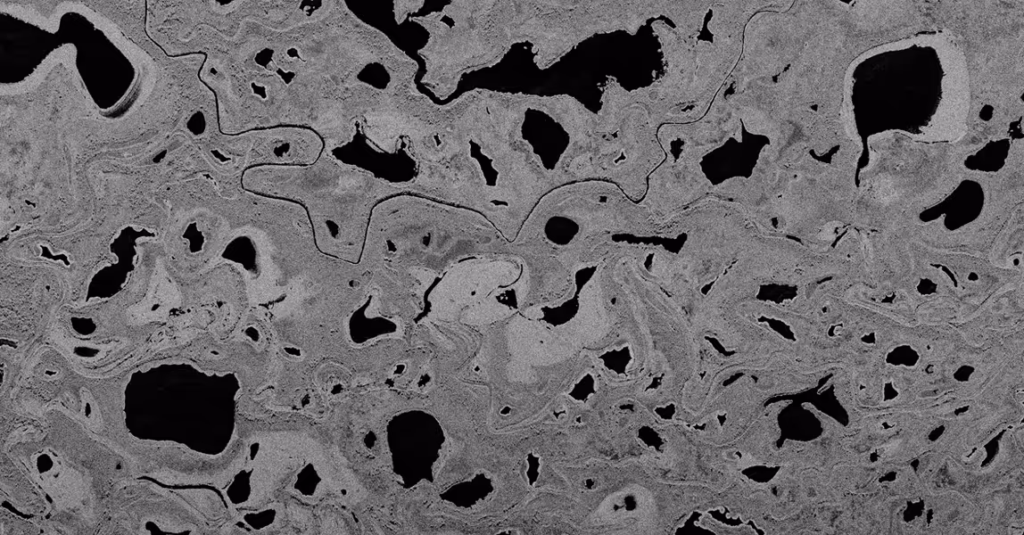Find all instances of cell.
I'll return each instance as SVG.
<instances>
[{
  "instance_id": "3",
  "label": "cell",
  "mask_w": 1024,
  "mask_h": 535,
  "mask_svg": "<svg viewBox=\"0 0 1024 535\" xmlns=\"http://www.w3.org/2000/svg\"><path fill=\"white\" fill-rule=\"evenodd\" d=\"M601 7L592 1H451L440 11L411 17L428 33L417 51L425 65L420 82L445 100L463 76L493 67L523 43L530 44L537 67L547 69L607 31L599 25Z\"/></svg>"
},
{
  "instance_id": "4",
  "label": "cell",
  "mask_w": 1024,
  "mask_h": 535,
  "mask_svg": "<svg viewBox=\"0 0 1024 535\" xmlns=\"http://www.w3.org/2000/svg\"><path fill=\"white\" fill-rule=\"evenodd\" d=\"M424 3V1H393L395 22L400 25L410 14L418 12Z\"/></svg>"
},
{
  "instance_id": "2",
  "label": "cell",
  "mask_w": 1024,
  "mask_h": 535,
  "mask_svg": "<svg viewBox=\"0 0 1024 535\" xmlns=\"http://www.w3.org/2000/svg\"><path fill=\"white\" fill-rule=\"evenodd\" d=\"M448 131L465 167L524 214L543 191L578 178L597 140L594 112L570 95L482 88L450 101Z\"/></svg>"
},
{
  "instance_id": "1",
  "label": "cell",
  "mask_w": 1024,
  "mask_h": 535,
  "mask_svg": "<svg viewBox=\"0 0 1024 535\" xmlns=\"http://www.w3.org/2000/svg\"><path fill=\"white\" fill-rule=\"evenodd\" d=\"M226 40V133L300 127L330 152L361 136L406 157L423 128L418 63L345 1L265 0Z\"/></svg>"
}]
</instances>
